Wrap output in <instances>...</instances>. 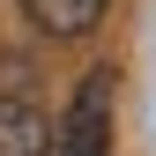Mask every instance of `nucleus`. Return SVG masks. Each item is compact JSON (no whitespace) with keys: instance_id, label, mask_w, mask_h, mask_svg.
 <instances>
[{"instance_id":"7ed1b4c3","label":"nucleus","mask_w":156,"mask_h":156,"mask_svg":"<svg viewBox=\"0 0 156 156\" xmlns=\"http://www.w3.org/2000/svg\"><path fill=\"white\" fill-rule=\"evenodd\" d=\"M104 8L112 0H30V15H37L45 37H89L97 23H104Z\"/></svg>"},{"instance_id":"f03ea898","label":"nucleus","mask_w":156,"mask_h":156,"mask_svg":"<svg viewBox=\"0 0 156 156\" xmlns=\"http://www.w3.org/2000/svg\"><path fill=\"white\" fill-rule=\"evenodd\" d=\"M0 156H52V119L30 97H0Z\"/></svg>"},{"instance_id":"f257e3e1","label":"nucleus","mask_w":156,"mask_h":156,"mask_svg":"<svg viewBox=\"0 0 156 156\" xmlns=\"http://www.w3.org/2000/svg\"><path fill=\"white\" fill-rule=\"evenodd\" d=\"M52 156H112V74H89L74 89L60 134H52Z\"/></svg>"}]
</instances>
